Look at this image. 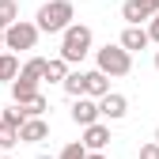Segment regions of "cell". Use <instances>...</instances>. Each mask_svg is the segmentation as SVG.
<instances>
[{
    "mask_svg": "<svg viewBox=\"0 0 159 159\" xmlns=\"http://www.w3.org/2000/svg\"><path fill=\"white\" fill-rule=\"evenodd\" d=\"M91 42H95L91 27H84V23H68V27L61 30V57H65L68 65H80V61L91 53Z\"/></svg>",
    "mask_w": 159,
    "mask_h": 159,
    "instance_id": "obj_1",
    "label": "cell"
},
{
    "mask_svg": "<svg viewBox=\"0 0 159 159\" xmlns=\"http://www.w3.org/2000/svg\"><path fill=\"white\" fill-rule=\"evenodd\" d=\"M72 15H76V8H72V0H46L42 8H38V30L42 34H61L68 23H72Z\"/></svg>",
    "mask_w": 159,
    "mask_h": 159,
    "instance_id": "obj_2",
    "label": "cell"
},
{
    "mask_svg": "<svg viewBox=\"0 0 159 159\" xmlns=\"http://www.w3.org/2000/svg\"><path fill=\"white\" fill-rule=\"evenodd\" d=\"M95 68L106 72V76H129L133 72V53L121 46H102L95 53Z\"/></svg>",
    "mask_w": 159,
    "mask_h": 159,
    "instance_id": "obj_3",
    "label": "cell"
},
{
    "mask_svg": "<svg viewBox=\"0 0 159 159\" xmlns=\"http://www.w3.org/2000/svg\"><path fill=\"white\" fill-rule=\"evenodd\" d=\"M38 30L34 23H27V19H15V23L4 27V49H34L38 46Z\"/></svg>",
    "mask_w": 159,
    "mask_h": 159,
    "instance_id": "obj_4",
    "label": "cell"
},
{
    "mask_svg": "<svg viewBox=\"0 0 159 159\" xmlns=\"http://www.w3.org/2000/svg\"><path fill=\"white\" fill-rule=\"evenodd\" d=\"M129 114V98L121 91H106L102 98H98V117H106V121H121V117Z\"/></svg>",
    "mask_w": 159,
    "mask_h": 159,
    "instance_id": "obj_5",
    "label": "cell"
},
{
    "mask_svg": "<svg viewBox=\"0 0 159 159\" xmlns=\"http://www.w3.org/2000/svg\"><path fill=\"white\" fill-rule=\"evenodd\" d=\"M72 121L84 129V125H91V121H98V98H91V95H76L72 98Z\"/></svg>",
    "mask_w": 159,
    "mask_h": 159,
    "instance_id": "obj_6",
    "label": "cell"
},
{
    "mask_svg": "<svg viewBox=\"0 0 159 159\" xmlns=\"http://www.w3.org/2000/svg\"><path fill=\"white\" fill-rule=\"evenodd\" d=\"M155 11H159L155 0H125L121 4V19L125 23H144V19H152Z\"/></svg>",
    "mask_w": 159,
    "mask_h": 159,
    "instance_id": "obj_7",
    "label": "cell"
},
{
    "mask_svg": "<svg viewBox=\"0 0 159 159\" xmlns=\"http://www.w3.org/2000/svg\"><path fill=\"white\" fill-rule=\"evenodd\" d=\"M84 144L87 152H102L106 144H110V125H102V121H91V125H84Z\"/></svg>",
    "mask_w": 159,
    "mask_h": 159,
    "instance_id": "obj_8",
    "label": "cell"
},
{
    "mask_svg": "<svg viewBox=\"0 0 159 159\" xmlns=\"http://www.w3.org/2000/svg\"><path fill=\"white\" fill-rule=\"evenodd\" d=\"M121 49H129V53H136V49H148L152 46V38H148V30L140 27V23H129L125 30H121V42H117Z\"/></svg>",
    "mask_w": 159,
    "mask_h": 159,
    "instance_id": "obj_9",
    "label": "cell"
},
{
    "mask_svg": "<svg viewBox=\"0 0 159 159\" xmlns=\"http://www.w3.org/2000/svg\"><path fill=\"white\" fill-rule=\"evenodd\" d=\"M46 136H49L46 117H23V125H19V140H27V144H42Z\"/></svg>",
    "mask_w": 159,
    "mask_h": 159,
    "instance_id": "obj_10",
    "label": "cell"
},
{
    "mask_svg": "<svg viewBox=\"0 0 159 159\" xmlns=\"http://www.w3.org/2000/svg\"><path fill=\"white\" fill-rule=\"evenodd\" d=\"M106 91H110V76H106V72H98V68L84 72V95H91V98H102Z\"/></svg>",
    "mask_w": 159,
    "mask_h": 159,
    "instance_id": "obj_11",
    "label": "cell"
},
{
    "mask_svg": "<svg viewBox=\"0 0 159 159\" xmlns=\"http://www.w3.org/2000/svg\"><path fill=\"white\" fill-rule=\"evenodd\" d=\"M11 102H30V98L38 95V80H27V76H15L11 80Z\"/></svg>",
    "mask_w": 159,
    "mask_h": 159,
    "instance_id": "obj_12",
    "label": "cell"
},
{
    "mask_svg": "<svg viewBox=\"0 0 159 159\" xmlns=\"http://www.w3.org/2000/svg\"><path fill=\"white\" fill-rule=\"evenodd\" d=\"M19 76V61L11 49H0V84H11V80Z\"/></svg>",
    "mask_w": 159,
    "mask_h": 159,
    "instance_id": "obj_13",
    "label": "cell"
},
{
    "mask_svg": "<svg viewBox=\"0 0 159 159\" xmlns=\"http://www.w3.org/2000/svg\"><path fill=\"white\" fill-rule=\"evenodd\" d=\"M19 76H27V80H38V84H42L46 80V57H30V61L19 68Z\"/></svg>",
    "mask_w": 159,
    "mask_h": 159,
    "instance_id": "obj_14",
    "label": "cell"
},
{
    "mask_svg": "<svg viewBox=\"0 0 159 159\" xmlns=\"http://www.w3.org/2000/svg\"><path fill=\"white\" fill-rule=\"evenodd\" d=\"M65 76H68V61H65V57H53V61H46V80H49V84H61Z\"/></svg>",
    "mask_w": 159,
    "mask_h": 159,
    "instance_id": "obj_15",
    "label": "cell"
},
{
    "mask_svg": "<svg viewBox=\"0 0 159 159\" xmlns=\"http://www.w3.org/2000/svg\"><path fill=\"white\" fill-rule=\"evenodd\" d=\"M61 87H65V95H68V98L84 95V72H68V76L61 80Z\"/></svg>",
    "mask_w": 159,
    "mask_h": 159,
    "instance_id": "obj_16",
    "label": "cell"
},
{
    "mask_svg": "<svg viewBox=\"0 0 159 159\" xmlns=\"http://www.w3.org/2000/svg\"><path fill=\"white\" fill-rule=\"evenodd\" d=\"M15 19H19V4L15 0H0V30L8 23H15Z\"/></svg>",
    "mask_w": 159,
    "mask_h": 159,
    "instance_id": "obj_17",
    "label": "cell"
},
{
    "mask_svg": "<svg viewBox=\"0 0 159 159\" xmlns=\"http://www.w3.org/2000/svg\"><path fill=\"white\" fill-rule=\"evenodd\" d=\"M19 106H23V110H27V117H42L49 102H46V95H42V91H38V95L30 98V102H19Z\"/></svg>",
    "mask_w": 159,
    "mask_h": 159,
    "instance_id": "obj_18",
    "label": "cell"
},
{
    "mask_svg": "<svg viewBox=\"0 0 159 159\" xmlns=\"http://www.w3.org/2000/svg\"><path fill=\"white\" fill-rule=\"evenodd\" d=\"M23 117H27V110L19 106V102H11L4 114H0V121H8V125H15V129H19V125H23Z\"/></svg>",
    "mask_w": 159,
    "mask_h": 159,
    "instance_id": "obj_19",
    "label": "cell"
},
{
    "mask_svg": "<svg viewBox=\"0 0 159 159\" xmlns=\"http://www.w3.org/2000/svg\"><path fill=\"white\" fill-rule=\"evenodd\" d=\"M19 144V129L8 125V121H0V148H15Z\"/></svg>",
    "mask_w": 159,
    "mask_h": 159,
    "instance_id": "obj_20",
    "label": "cell"
},
{
    "mask_svg": "<svg viewBox=\"0 0 159 159\" xmlns=\"http://www.w3.org/2000/svg\"><path fill=\"white\" fill-rule=\"evenodd\" d=\"M84 155H87V148H84V144L76 140V144H65V148H61V155H57V159H84Z\"/></svg>",
    "mask_w": 159,
    "mask_h": 159,
    "instance_id": "obj_21",
    "label": "cell"
},
{
    "mask_svg": "<svg viewBox=\"0 0 159 159\" xmlns=\"http://www.w3.org/2000/svg\"><path fill=\"white\" fill-rule=\"evenodd\" d=\"M140 159H159V144H155V140L140 144Z\"/></svg>",
    "mask_w": 159,
    "mask_h": 159,
    "instance_id": "obj_22",
    "label": "cell"
},
{
    "mask_svg": "<svg viewBox=\"0 0 159 159\" xmlns=\"http://www.w3.org/2000/svg\"><path fill=\"white\" fill-rule=\"evenodd\" d=\"M148 38H152V42H159V11L148 19Z\"/></svg>",
    "mask_w": 159,
    "mask_h": 159,
    "instance_id": "obj_23",
    "label": "cell"
},
{
    "mask_svg": "<svg viewBox=\"0 0 159 159\" xmlns=\"http://www.w3.org/2000/svg\"><path fill=\"white\" fill-rule=\"evenodd\" d=\"M84 159H110V155H106V152H87Z\"/></svg>",
    "mask_w": 159,
    "mask_h": 159,
    "instance_id": "obj_24",
    "label": "cell"
},
{
    "mask_svg": "<svg viewBox=\"0 0 159 159\" xmlns=\"http://www.w3.org/2000/svg\"><path fill=\"white\" fill-rule=\"evenodd\" d=\"M0 49H4V30H0Z\"/></svg>",
    "mask_w": 159,
    "mask_h": 159,
    "instance_id": "obj_25",
    "label": "cell"
},
{
    "mask_svg": "<svg viewBox=\"0 0 159 159\" xmlns=\"http://www.w3.org/2000/svg\"><path fill=\"white\" fill-rule=\"evenodd\" d=\"M155 68H159V49H155Z\"/></svg>",
    "mask_w": 159,
    "mask_h": 159,
    "instance_id": "obj_26",
    "label": "cell"
},
{
    "mask_svg": "<svg viewBox=\"0 0 159 159\" xmlns=\"http://www.w3.org/2000/svg\"><path fill=\"white\" fill-rule=\"evenodd\" d=\"M155 144H159V129H155Z\"/></svg>",
    "mask_w": 159,
    "mask_h": 159,
    "instance_id": "obj_27",
    "label": "cell"
},
{
    "mask_svg": "<svg viewBox=\"0 0 159 159\" xmlns=\"http://www.w3.org/2000/svg\"><path fill=\"white\" fill-rule=\"evenodd\" d=\"M4 159H11V155H4Z\"/></svg>",
    "mask_w": 159,
    "mask_h": 159,
    "instance_id": "obj_28",
    "label": "cell"
},
{
    "mask_svg": "<svg viewBox=\"0 0 159 159\" xmlns=\"http://www.w3.org/2000/svg\"><path fill=\"white\" fill-rule=\"evenodd\" d=\"M155 4H159V0H155Z\"/></svg>",
    "mask_w": 159,
    "mask_h": 159,
    "instance_id": "obj_29",
    "label": "cell"
}]
</instances>
